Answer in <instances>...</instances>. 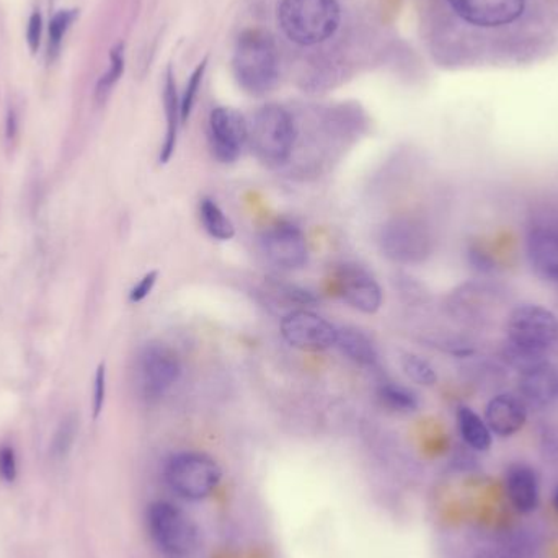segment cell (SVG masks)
I'll use <instances>...</instances> for the list:
<instances>
[{"label": "cell", "instance_id": "25", "mask_svg": "<svg viewBox=\"0 0 558 558\" xmlns=\"http://www.w3.org/2000/svg\"><path fill=\"white\" fill-rule=\"evenodd\" d=\"M124 72V45L118 43L113 46L110 52V69L101 75L100 81L97 84V90H95V97L100 104L107 100L108 95L113 90L114 85L120 81L121 75Z\"/></svg>", "mask_w": 558, "mask_h": 558}, {"label": "cell", "instance_id": "11", "mask_svg": "<svg viewBox=\"0 0 558 558\" xmlns=\"http://www.w3.org/2000/svg\"><path fill=\"white\" fill-rule=\"evenodd\" d=\"M265 254L282 270H299L307 264L308 248L304 232L288 221H279L265 231Z\"/></svg>", "mask_w": 558, "mask_h": 558}, {"label": "cell", "instance_id": "7", "mask_svg": "<svg viewBox=\"0 0 558 558\" xmlns=\"http://www.w3.org/2000/svg\"><path fill=\"white\" fill-rule=\"evenodd\" d=\"M380 248L397 264H418L432 248V239L422 222L409 216L390 219L380 231Z\"/></svg>", "mask_w": 558, "mask_h": 558}, {"label": "cell", "instance_id": "1", "mask_svg": "<svg viewBox=\"0 0 558 558\" xmlns=\"http://www.w3.org/2000/svg\"><path fill=\"white\" fill-rule=\"evenodd\" d=\"M232 68L239 85L248 94L274 90L279 77V56L275 39L262 29H245L235 45Z\"/></svg>", "mask_w": 558, "mask_h": 558}, {"label": "cell", "instance_id": "30", "mask_svg": "<svg viewBox=\"0 0 558 558\" xmlns=\"http://www.w3.org/2000/svg\"><path fill=\"white\" fill-rule=\"evenodd\" d=\"M19 472V464H16V454L12 446H0V478L3 482H13Z\"/></svg>", "mask_w": 558, "mask_h": 558}, {"label": "cell", "instance_id": "6", "mask_svg": "<svg viewBox=\"0 0 558 558\" xmlns=\"http://www.w3.org/2000/svg\"><path fill=\"white\" fill-rule=\"evenodd\" d=\"M558 340V318L539 304H521L507 320V341L531 353L549 354Z\"/></svg>", "mask_w": 558, "mask_h": 558}, {"label": "cell", "instance_id": "2", "mask_svg": "<svg viewBox=\"0 0 558 558\" xmlns=\"http://www.w3.org/2000/svg\"><path fill=\"white\" fill-rule=\"evenodd\" d=\"M337 0H282L278 23L295 45L314 46L327 41L340 26Z\"/></svg>", "mask_w": 558, "mask_h": 558}, {"label": "cell", "instance_id": "29", "mask_svg": "<svg viewBox=\"0 0 558 558\" xmlns=\"http://www.w3.org/2000/svg\"><path fill=\"white\" fill-rule=\"evenodd\" d=\"M157 279H159V271H149V274L144 275L131 289L130 302L140 304L144 299L149 298L150 292L156 288Z\"/></svg>", "mask_w": 558, "mask_h": 558}, {"label": "cell", "instance_id": "12", "mask_svg": "<svg viewBox=\"0 0 558 558\" xmlns=\"http://www.w3.org/2000/svg\"><path fill=\"white\" fill-rule=\"evenodd\" d=\"M335 284L338 294L363 314H376L383 305L379 282L357 265H341L335 274Z\"/></svg>", "mask_w": 558, "mask_h": 558}, {"label": "cell", "instance_id": "32", "mask_svg": "<svg viewBox=\"0 0 558 558\" xmlns=\"http://www.w3.org/2000/svg\"><path fill=\"white\" fill-rule=\"evenodd\" d=\"M19 133V118H16V111L13 108H9L7 111L5 120V140L7 143H12Z\"/></svg>", "mask_w": 558, "mask_h": 558}, {"label": "cell", "instance_id": "13", "mask_svg": "<svg viewBox=\"0 0 558 558\" xmlns=\"http://www.w3.org/2000/svg\"><path fill=\"white\" fill-rule=\"evenodd\" d=\"M464 22L481 28H497L517 22L526 0H448Z\"/></svg>", "mask_w": 558, "mask_h": 558}, {"label": "cell", "instance_id": "27", "mask_svg": "<svg viewBox=\"0 0 558 558\" xmlns=\"http://www.w3.org/2000/svg\"><path fill=\"white\" fill-rule=\"evenodd\" d=\"M206 65H208V59H203L199 62L198 68L193 71L192 77H190L189 84H186L183 97L180 98V111H182V124L189 121L192 117L193 107H195L196 97H198L199 87H202L203 77H205Z\"/></svg>", "mask_w": 558, "mask_h": 558}, {"label": "cell", "instance_id": "19", "mask_svg": "<svg viewBox=\"0 0 558 558\" xmlns=\"http://www.w3.org/2000/svg\"><path fill=\"white\" fill-rule=\"evenodd\" d=\"M459 433L469 448L477 452H487L494 442V433L488 428L487 422L471 407H458L456 412Z\"/></svg>", "mask_w": 558, "mask_h": 558}, {"label": "cell", "instance_id": "24", "mask_svg": "<svg viewBox=\"0 0 558 558\" xmlns=\"http://www.w3.org/2000/svg\"><path fill=\"white\" fill-rule=\"evenodd\" d=\"M78 10H59L49 20L48 29V61L52 62L59 56L61 51L62 39H64L65 33L71 28L72 23L77 20Z\"/></svg>", "mask_w": 558, "mask_h": 558}, {"label": "cell", "instance_id": "17", "mask_svg": "<svg viewBox=\"0 0 558 558\" xmlns=\"http://www.w3.org/2000/svg\"><path fill=\"white\" fill-rule=\"evenodd\" d=\"M505 488L511 505L521 514H530L539 507V478L531 465L517 462L505 474Z\"/></svg>", "mask_w": 558, "mask_h": 558}, {"label": "cell", "instance_id": "4", "mask_svg": "<svg viewBox=\"0 0 558 558\" xmlns=\"http://www.w3.org/2000/svg\"><path fill=\"white\" fill-rule=\"evenodd\" d=\"M221 478L218 462L203 452H179L166 465L167 484L177 495L190 501L208 498L218 488Z\"/></svg>", "mask_w": 558, "mask_h": 558}, {"label": "cell", "instance_id": "8", "mask_svg": "<svg viewBox=\"0 0 558 558\" xmlns=\"http://www.w3.org/2000/svg\"><path fill=\"white\" fill-rule=\"evenodd\" d=\"M182 366L167 344L150 343L137 357V387L146 399H160L179 380Z\"/></svg>", "mask_w": 558, "mask_h": 558}, {"label": "cell", "instance_id": "28", "mask_svg": "<svg viewBox=\"0 0 558 558\" xmlns=\"http://www.w3.org/2000/svg\"><path fill=\"white\" fill-rule=\"evenodd\" d=\"M105 397H107V367L100 364L95 373L94 380V418L100 416L105 405Z\"/></svg>", "mask_w": 558, "mask_h": 558}, {"label": "cell", "instance_id": "23", "mask_svg": "<svg viewBox=\"0 0 558 558\" xmlns=\"http://www.w3.org/2000/svg\"><path fill=\"white\" fill-rule=\"evenodd\" d=\"M379 399L384 405L396 412L412 413L420 407L418 396L409 387L399 383H383L379 387Z\"/></svg>", "mask_w": 558, "mask_h": 558}, {"label": "cell", "instance_id": "16", "mask_svg": "<svg viewBox=\"0 0 558 558\" xmlns=\"http://www.w3.org/2000/svg\"><path fill=\"white\" fill-rule=\"evenodd\" d=\"M531 267L547 281L558 282V228L536 226L531 229L526 241Z\"/></svg>", "mask_w": 558, "mask_h": 558}, {"label": "cell", "instance_id": "5", "mask_svg": "<svg viewBox=\"0 0 558 558\" xmlns=\"http://www.w3.org/2000/svg\"><path fill=\"white\" fill-rule=\"evenodd\" d=\"M147 530L167 556L189 557L198 547V530L182 510L169 501H156L147 510Z\"/></svg>", "mask_w": 558, "mask_h": 558}, {"label": "cell", "instance_id": "9", "mask_svg": "<svg viewBox=\"0 0 558 558\" xmlns=\"http://www.w3.org/2000/svg\"><path fill=\"white\" fill-rule=\"evenodd\" d=\"M281 335L291 347L299 350L322 351L335 347L338 328L322 315L299 308L282 317Z\"/></svg>", "mask_w": 558, "mask_h": 558}, {"label": "cell", "instance_id": "26", "mask_svg": "<svg viewBox=\"0 0 558 558\" xmlns=\"http://www.w3.org/2000/svg\"><path fill=\"white\" fill-rule=\"evenodd\" d=\"M402 369L410 377V380L418 384V386L432 387L438 383V374H436L435 367L418 354H403Z\"/></svg>", "mask_w": 558, "mask_h": 558}, {"label": "cell", "instance_id": "15", "mask_svg": "<svg viewBox=\"0 0 558 558\" xmlns=\"http://www.w3.org/2000/svg\"><path fill=\"white\" fill-rule=\"evenodd\" d=\"M527 410L530 409L518 393H498L487 403L485 422L494 435L510 438L526 425Z\"/></svg>", "mask_w": 558, "mask_h": 558}, {"label": "cell", "instance_id": "14", "mask_svg": "<svg viewBox=\"0 0 558 558\" xmlns=\"http://www.w3.org/2000/svg\"><path fill=\"white\" fill-rule=\"evenodd\" d=\"M518 396L527 409H547L558 402V367L547 363L518 377Z\"/></svg>", "mask_w": 558, "mask_h": 558}, {"label": "cell", "instance_id": "20", "mask_svg": "<svg viewBox=\"0 0 558 558\" xmlns=\"http://www.w3.org/2000/svg\"><path fill=\"white\" fill-rule=\"evenodd\" d=\"M335 347L353 363L364 367L376 366L377 351L371 338L356 328H338L337 343Z\"/></svg>", "mask_w": 558, "mask_h": 558}, {"label": "cell", "instance_id": "10", "mask_svg": "<svg viewBox=\"0 0 558 558\" xmlns=\"http://www.w3.org/2000/svg\"><path fill=\"white\" fill-rule=\"evenodd\" d=\"M209 144L219 162H235L248 144V123L244 114L234 108H215L209 114Z\"/></svg>", "mask_w": 558, "mask_h": 558}, {"label": "cell", "instance_id": "31", "mask_svg": "<svg viewBox=\"0 0 558 558\" xmlns=\"http://www.w3.org/2000/svg\"><path fill=\"white\" fill-rule=\"evenodd\" d=\"M43 35V16L39 12H33L28 20V28H26V43H28L32 52L38 51L39 43Z\"/></svg>", "mask_w": 558, "mask_h": 558}, {"label": "cell", "instance_id": "21", "mask_svg": "<svg viewBox=\"0 0 558 558\" xmlns=\"http://www.w3.org/2000/svg\"><path fill=\"white\" fill-rule=\"evenodd\" d=\"M199 218L203 228L216 241H231L235 235V228L231 219L219 208L218 203L211 198H203L199 203Z\"/></svg>", "mask_w": 558, "mask_h": 558}, {"label": "cell", "instance_id": "33", "mask_svg": "<svg viewBox=\"0 0 558 558\" xmlns=\"http://www.w3.org/2000/svg\"><path fill=\"white\" fill-rule=\"evenodd\" d=\"M554 505H556L558 511V487L556 488V492H554Z\"/></svg>", "mask_w": 558, "mask_h": 558}, {"label": "cell", "instance_id": "18", "mask_svg": "<svg viewBox=\"0 0 558 558\" xmlns=\"http://www.w3.org/2000/svg\"><path fill=\"white\" fill-rule=\"evenodd\" d=\"M163 107H166L167 131L162 149H160V163L169 162L173 154H175L180 124H182L180 98L179 94H177V84L172 68L167 69L166 85H163Z\"/></svg>", "mask_w": 558, "mask_h": 558}, {"label": "cell", "instance_id": "22", "mask_svg": "<svg viewBox=\"0 0 558 558\" xmlns=\"http://www.w3.org/2000/svg\"><path fill=\"white\" fill-rule=\"evenodd\" d=\"M78 420L75 415H68L61 420L56 432L52 433L51 441H49V459L54 464H62L68 461L74 449L75 439H77Z\"/></svg>", "mask_w": 558, "mask_h": 558}, {"label": "cell", "instance_id": "3", "mask_svg": "<svg viewBox=\"0 0 558 558\" xmlns=\"http://www.w3.org/2000/svg\"><path fill=\"white\" fill-rule=\"evenodd\" d=\"M295 136L294 118L277 104L262 107L248 124L252 153L268 167H281L289 162Z\"/></svg>", "mask_w": 558, "mask_h": 558}]
</instances>
